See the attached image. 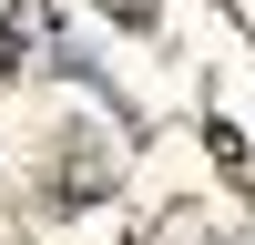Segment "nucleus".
Returning a JSON list of instances; mask_svg holds the SVG:
<instances>
[]
</instances>
